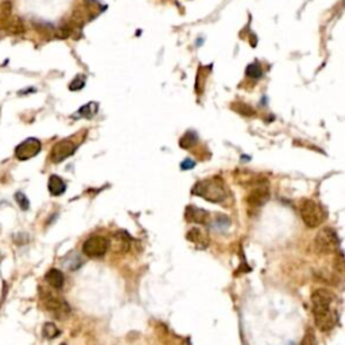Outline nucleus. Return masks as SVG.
<instances>
[{
  "mask_svg": "<svg viewBox=\"0 0 345 345\" xmlns=\"http://www.w3.org/2000/svg\"><path fill=\"white\" fill-rule=\"evenodd\" d=\"M333 294L327 289H319L312 294V310L316 325L321 332H329L336 327V316L331 309Z\"/></svg>",
  "mask_w": 345,
  "mask_h": 345,
  "instance_id": "nucleus-1",
  "label": "nucleus"
},
{
  "mask_svg": "<svg viewBox=\"0 0 345 345\" xmlns=\"http://www.w3.org/2000/svg\"><path fill=\"white\" fill-rule=\"evenodd\" d=\"M42 335L47 340H51V339L59 336V329L53 323H46L43 325V329H42Z\"/></svg>",
  "mask_w": 345,
  "mask_h": 345,
  "instance_id": "nucleus-18",
  "label": "nucleus"
},
{
  "mask_svg": "<svg viewBox=\"0 0 345 345\" xmlns=\"http://www.w3.org/2000/svg\"><path fill=\"white\" fill-rule=\"evenodd\" d=\"M42 300H43V305L46 309L58 320H65L70 314V306L59 297L53 296L51 293H43Z\"/></svg>",
  "mask_w": 345,
  "mask_h": 345,
  "instance_id": "nucleus-5",
  "label": "nucleus"
},
{
  "mask_svg": "<svg viewBox=\"0 0 345 345\" xmlns=\"http://www.w3.org/2000/svg\"><path fill=\"white\" fill-rule=\"evenodd\" d=\"M77 146L73 143L72 140L63 139L58 143H55L51 148V153H50V159L54 163H59V162L65 161L66 158H69L70 155L74 154Z\"/></svg>",
  "mask_w": 345,
  "mask_h": 345,
  "instance_id": "nucleus-8",
  "label": "nucleus"
},
{
  "mask_svg": "<svg viewBox=\"0 0 345 345\" xmlns=\"http://www.w3.org/2000/svg\"><path fill=\"white\" fill-rule=\"evenodd\" d=\"M232 107L236 112L243 115V116H252V115L255 113L254 112V109H252L250 105H247V104H244V103H235Z\"/></svg>",
  "mask_w": 345,
  "mask_h": 345,
  "instance_id": "nucleus-19",
  "label": "nucleus"
},
{
  "mask_svg": "<svg viewBox=\"0 0 345 345\" xmlns=\"http://www.w3.org/2000/svg\"><path fill=\"white\" fill-rule=\"evenodd\" d=\"M192 193L194 196L205 198L206 201L220 204L227 198V186L220 177H212V178L198 181L193 186Z\"/></svg>",
  "mask_w": 345,
  "mask_h": 345,
  "instance_id": "nucleus-2",
  "label": "nucleus"
},
{
  "mask_svg": "<svg viewBox=\"0 0 345 345\" xmlns=\"http://www.w3.org/2000/svg\"><path fill=\"white\" fill-rule=\"evenodd\" d=\"M300 215L302 221L309 228H317L327 219V213L319 202L309 198H304L300 204Z\"/></svg>",
  "mask_w": 345,
  "mask_h": 345,
  "instance_id": "nucleus-3",
  "label": "nucleus"
},
{
  "mask_svg": "<svg viewBox=\"0 0 345 345\" xmlns=\"http://www.w3.org/2000/svg\"><path fill=\"white\" fill-rule=\"evenodd\" d=\"M131 238L124 231H117L112 238V248L115 252L124 254L130 250Z\"/></svg>",
  "mask_w": 345,
  "mask_h": 345,
  "instance_id": "nucleus-12",
  "label": "nucleus"
},
{
  "mask_svg": "<svg viewBox=\"0 0 345 345\" xmlns=\"http://www.w3.org/2000/svg\"><path fill=\"white\" fill-rule=\"evenodd\" d=\"M15 201L18 202V205L20 206L22 211H27L28 206H30V204H28V198H27L26 194L22 192L15 193Z\"/></svg>",
  "mask_w": 345,
  "mask_h": 345,
  "instance_id": "nucleus-23",
  "label": "nucleus"
},
{
  "mask_svg": "<svg viewBox=\"0 0 345 345\" xmlns=\"http://www.w3.org/2000/svg\"><path fill=\"white\" fill-rule=\"evenodd\" d=\"M270 189L266 184H258L251 192L247 194L246 202L251 208H260L269 201Z\"/></svg>",
  "mask_w": 345,
  "mask_h": 345,
  "instance_id": "nucleus-9",
  "label": "nucleus"
},
{
  "mask_svg": "<svg viewBox=\"0 0 345 345\" xmlns=\"http://www.w3.org/2000/svg\"><path fill=\"white\" fill-rule=\"evenodd\" d=\"M42 148V144L35 138H28V139L23 140L22 143L16 146L15 148V157L18 158L19 161H27L31 159L35 155H38Z\"/></svg>",
  "mask_w": 345,
  "mask_h": 345,
  "instance_id": "nucleus-7",
  "label": "nucleus"
},
{
  "mask_svg": "<svg viewBox=\"0 0 345 345\" xmlns=\"http://www.w3.org/2000/svg\"><path fill=\"white\" fill-rule=\"evenodd\" d=\"M300 345H317V340H316V335L312 328H308L305 336L302 339Z\"/></svg>",
  "mask_w": 345,
  "mask_h": 345,
  "instance_id": "nucleus-22",
  "label": "nucleus"
},
{
  "mask_svg": "<svg viewBox=\"0 0 345 345\" xmlns=\"http://www.w3.org/2000/svg\"><path fill=\"white\" fill-rule=\"evenodd\" d=\"M194 162L193 161H190V159H185L182 163H181V167L184 169V170H189V169H192V167H194Z\"/></svg>",
  "mask_w": 345,
  "mask_h": 345,
  "instance_id": "nucleus-26",
  "label": "nucleus"
},
{
  "mask_svg": "<svg viewBox=\"0 0 345 345\" xmlns=\"http://www.w3.org/2000/svg\"><path fill=\"white\" fill-rule=\"evenodd\" d=\"M47 188H49V192L51 196H61L66 190V184L58 175H50Z\"/></svg>",
  "mask_w": 345,
  "mask_h": 345,
  "instance_id": "nucleus-13",
  "label": "nucleus"
},
{
  "mask_svg": "<svg viewBox=\"0 0 345 345\" xmlns=\"http://www.w3.org/2000/svg\"><path fill=\"white\" fill-rule=\"evenodd\" d=\"M108 246H109V242L107 239L96 235V236H90L89 239H86L85 243L82 244V252L92 259L103 258L107 254Z\"/></svg>",
  "mask_w": 345,
  "mask_h": 345,
  "instance_id": "nucleus-6",
  "label": "nucleus"
},
{
  "mask_svg": "<svg viewBox=\"0 0 345 345\" xmlns=\"http://www.w3.org/2000/svg\"><path fill=\"white\" fill-rule=\"evenodd\" d=\"M4 31H7L8 34H22L24 32V26H23L22 20L19 18H11L9 19L8 24L5 26Z\"/></svg>",
  "mask_w": 345,
  "mask_h": 345,
  "instance_id": "nucleus-16",
  "label": "nucleus"
},
{
  "mask_svg": "<svg viewBox=\"0 0 345 345\" xmlns=\"http://www.w3.org/2000/svg\"><path fill=\"white\" fill-rule=\"evenodd\" d=\"M45 278L46 282L49 283L51 287H54V289H57V290L62 289L63 283H65V277H63V274L57 269L50 270L49 273L46 274Z\"/></svg>",
  "mask_w": 345,
  "mask_h": 345,
  "instance_id": "nucleus-15",
  "label": "nucleus"
},
{
  "mask_svg": "<svg viewBox=\"0 0 345 345\" xmlns=\"http://www.w3.org/2000/svg\"><path fill=\"white\" fill-rule=\"evenodd\" d=\"M186 239L190 243H193L198 250H204V248L209 246V236H208V233L201 231L200 228L190 229L188 235H186Z\"/></svg>",
  "mask_w": 345,
  "mask_h": 345,
  "instance_id": "nucleus-11",
  "label": "nucleus"
},
{
  "mask_svg": "<svg viewBox=\"0 0 345 345\" xmlns=\"http://www.w3.org/2000/svg\"><path fill=\"white\" fill-rule=\"evenodd\" d=\"M197 140H198V138H197V134L194 132V131H188L186 134L181 138V140H179V146L182 148H190V147H193L194 144L197 143Z\"/></svg>",
  "mask_w": 345,
  "mask_h": 345,
  "instance_id": "nucleus-17",
  "label": "nucleus"
},
{
  "mask_svg": "<svg viewBox=\"0 0 345 345\" xmlns=\"http://www.w3.org/2000/svg\"><path fill=\"white\" fill-rule=\"evenodd\" d=\"M62 345H66V344H62Z\"/></svg>",
  "mask_w": 345,
  "mask_h": 345,
  "instance_id": "nucleus-27",
  "label": "nucleus"
},
{
  "mask_svg": "<svg viewBox=\"0 0 345 345\" xmlns=\"http://www.w3.org/2000/svg\"><path fill=\"white\" fill-rule=\"evenodd\" d=\"M97 112V104L96 103H89L88 105H84V107L81 108L80 109V115L81 116H84V117H92L94 115V113Z\"/></svg>",
  "mask_w": 345,
  "mask_h": 345,
  "instance_id": "nucleus-21",
  "label": "nucleus"
},
{
  "mask_svg": "<svg viewBox=\"0 0 345 345\" xmlns=\"http://www.w3.org/2000/svg\"><path fill=\"white\" fill-rule=\"evenodd\" d=\"M335 269L337 270L339 274L344 273V259H343V254L341 252H337V256L335 258Z\"/></svg>",
  "mask_w": 345,
  "mask_h": 345,
  "instance_id": "nucleus-24",
  "label": "nucleus"
},
{
  "mask_svg": "<svg viewBox=\"0 0 345 345\" xmlns=\"http://www.w3.org/2000/svg\"><path fill=\"white\" fill-rule=\"evenodd\" d=\"M339 238H337V233L335 229L332 228H324L319 232V235L316 236V240H314V247H316V251L319 254H331V252H335L339 248Z\"/></svg>",
  "mask_w": 345,
  "mask_h": 345,
  "instance_id": "nucleus-4",
  "label": "nucleus"
},
{
  "mask_svg": "<svg viewBox=\"0 0 345 345\" xmlns=\"http://www.w3.org/2000/svg\"><path fill=\"white\" fill-rule=\"evenodd\" d=\"M12 18V4L9 0H3L0 3V30L4 31L9 19Z\"/></svg>",
  "mask_w": 345,
  "mask_h": 345,
  "instance_id": "nucleus-14",
  "label": "nucleus"
},
{
  "mask_svg": "<svg viewBox=\"0 0 345 345\" xmlns=\"http://www.w3.org/2000/svg\"><path fill=\"white\" fill-rule=\"evenodd\" d=\"M185 219H186L188 223L205 225L209 223V212L204 211V209L197 208V206L189 205L186 206V211H185Z\"/></svg>",
  "mask_w": 345,
  "mask_h": 345,
  "instance_id": "nucleus-10",
  "label": "nucleus"
},
{
  "mask_svg": "<svg viewBox=\"0 0 345 345\" xmlns=\"http://www.w3.org/2000/svg\"><path fill=\"white\" fill-rule=\"evenodd\" d=\"M85 85V81H84V78H81V77H77L76 80L73 81L72 84H70V90H76V89H81L82 86Z\"/></svg>",
  "mask_w": 345,
  "mask_h": 345,
  "instance_id": "nucleus-25",
  "label": "nucleus"
},
{
  "mask_svg": "<svg viewBox=\"0 0 345 345\" xmlns=\"http://www.w3.org/2000/svg\"><path fill=\"white\" fill-rule=\"evenodd\" d=\"M246 74L251 78H260L263 72H262V67L259 66V63H250L246 69Z\"/></svg>",
  "mask_w": 345,
  "mask_h": 345,
  "instance_id": "nucleus-20",
  "label": "nucleus"
}]
</instances>
